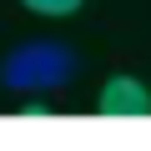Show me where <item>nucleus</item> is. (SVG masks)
I'll return each instance as SVG.
<instances>
[{
  "mask_svg": "<svg viewBox=\"0 0 151 151\" xmlns=\"http://www.w3.org/2000/svg\"><path fill=\"white\" fill-rule=\"evenodd\" d=\"M20 5H25L30 15H45V20H65V15L81 10L86 0H20Z\"/></svg>",
  "mask_w": 151,
  "mask_h": 151,
  "instance_id": "nucleus-3",
  "label": "nucleus"
},
{
  "mask_svg": "<svg viewBox=\"0 0 151 151\" xmlns=\"http://www.w3.org/2000/svg\"><path fill=\"white\" fill-rule=\"evenodd\" d=\"M96 111L111 116V121H141V116H151V91L136 76H111L96 96Z\"/></svg>",
  "mask_w": 151,
  "mask_h": 151,
  "instance_id": "nucleus-2",
  "label": "nucleus"
},
{
  "mask_svg": "<svg viewBox=\"0 0 151 151\" xmlns=\"http://www.w3.org/2000/svg\"><path fill=\"white\" fill-rule=\"evenodd\" d=\"M20 116H30V121H40V116H50V106H45V101H35V96H30V101H25V111H20Z\"/></svg>",
  "mask_w": 151,
  "mask_h": 151,
  "instance_id": "nucleus-4",
  "label": "nucleus"
},
{
  "mask_svg": "<svg viewBox=\"0 0 151 151\" xmlns=\"http://www.w3.org/2000/svg\"><path fill=\"white\" fill-rule=\"evenodd\" d=\"M76 70H81V60H76L70 45H60V40H25V45H15L0 60V81L15 96H50V91L76 81Z\"/></svg>",
  "mask_w": 151,
  "mask_h": 151,
  "instance_id": "nucleus-1",
  "label": "nucleus"
}]
</instances>
